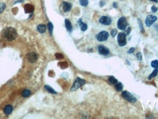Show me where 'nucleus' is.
<instances>
[{
	"instance_id": "obj_1",
	"label": "nucleus",
	"mask_w": 158,
	"mask_h": 119,
	"mask_svg": "<svg viewBox=\"0 0 158 119\" xmlns=\"http://www.w3.org/2000/svg\"><path fill=\"white\" fill-rule=\"evenodd\" d=\"M3 36L5 39H7L8 41H12L15 40L17 37V32L16 30L12 27H7L4 29Z\"/></svg>"
},
{
	"instance_id": "obj_2",
	"label": "nucleus",
	"mask_w": 158,
	"mask_h": 119,
	"mask_svg": "<svg viewBox=\"0 0 158 119\" xmlns=\"http://www.w3.org/2000/svg\"><path fill=\"white\" fill-rule=\"evenodd\" d=\"M86 83V81L83 79H81L80 78H77L73 83V86L71 88V91H74L75 90H77L78 88H79L80 87H81L82 85H84Z\"/></svg>"
},
{
	"instance_id": "obj_3",
	"label": "nucleus",
	"mask_w": 158,
	"mask_h": 119,
	"mask_svg": "<svg viewBox=\"0 0 158 119\" xmlns=\"http://www.w3.org/2000/svg\"><path fill=\"white\" fill-rule=\"evenodd\" d=\"M122 96L126 99V100L129 101V102H130L134 103V102H135L137 101L136 98H135L133 94H131L130 92H128V91H123L122 94Z\"/></svg>"
},
{
	"instance_id": "obj_4",
	"label": "nucleus",
	"mask_w": 158,
	"mask_h": 119,
	"mask_svg": "<svg viewBox=\"0 0 158 119\" xmlns=\"http://www.w3.org/2000/svg\"><path fill=\"white\" fill-rule=\"evenodd\" d=\"M117 40H118V43L119 45V46H124L126 45L127 43V40H126V35L125 33H123V32H121L118 35V38H117Z\"/></svg>"
},
{
	"instance_id": "obj_5",
	"label": "nucleus",
	"mask_w": 158,
	"mask_h": 119,
	"mask_svg": "<svg viewBox=\"0 0 158 119\" xmlns=\"http://www.w3.org/2000/svg\"><path fill=\"white\" fill-rule=\"evenodd\" d=\"M127 26V20L124 17H122L119 19L118 21V23H117V26L119 29L121 30H125L126 29V27Z\"/></svg>"
},
{
	"instance_id": "obj_6",
	"label": "nucleus",
	"mask_w": 158,
	"mask_h": 119,
	"mask_svg": "<svg viewBox=\"0 0 158 119\" xmlns=\"http://www.w3.org/2000/svg\"><path fill=\"white\" fill-rule=\"evenodd\" d=\"M108 36H109V35H108V33L107 32L103 31V32H100L97 35L96 38H97V40L98 41L103 42V41H105L108 38Z\"/></svg>"
},
{
	"instance_id": "obj_7",
	"label": "nucleus",
	"mask_w": 158,
	"mask_h": 119,
	"mask_svg": "<svg viewBox=\"0 0 158 119\" xmlns=\"http://www.w3.org/2000/svg\"><path fill=\"white\" fill-rule=\"evenodd\" d=\"M157 17L156 16H155V15H148L147 17H146V21H145V23H146V25L147 26H151L153 23L155 22V21H157Z\"/></svg>"
},
{
	"instance_id": "obj_8",
	"label": "nucleus",
	"mask_w": 158,
	"mask_h": 119,
	"mask_svg": "<svg viewBox=\"0 0 158 119\" xmlns=\"http://www.w3.org/2000/svg\"><path fill=\"white\" fill-rule=\"evenodd\" d=\"M27 59L29 60V62L34 63L35 62L37 59V55L35 52H30L27 54Z\"/></svg>"
},
{
	"instance_id": "obj_9",
	"label": "nucleus",
	"mask_w": 158,
	"mask_h": 119,
	"mask_svg": "<svg viewBox=\"0 0 158 119\" xmlns=\"http://www.w3.org/2000/svg\"><path fill=\"white\" fill-rule=\"evenodd\" d=\"M100 23L105 26H108L111 24V19L108 16H103L100 18Z\"/></svg>"
},
{
	"instance_id": "obj_10",
	"label": "nucleus",
	"mask_w": 158,
	"mask_h": 119,
	"mask_svg": "<svg viewBox=\"0 0 158 119\" xmlns=\"http://www.w3.org/2000/svg\"><path fill=\"white\" fill-rule=\"evenodd\" d=\"M98 51L100 54L103 55V56H107L110 53L109 50L105 47H104L103 45H99L98 46Z\"/></svg>"
},
{
	"instance_id": "obj_11",
	"label": "nucleus",
	"mask_w": 158,
	"mask_h": 119,
	"mask_svg": "<svg viewBox=\"0 0 158 119\" xmlns=\"http://www.w3.org/2000/svg\"><path fill=\"white\" fill-rule=\"evenodd\" d=\"M62 7H63V10L64 12H68L70 10L71 7H72V4L69 2L67 1H63L62 3Z\"/></svg>"
},
{
	"instance_id": "obj_12",
	"label": "nucleus",
	"mask_w": 158,
	"mask_h": 119,
	"mask_svg": "<svg viewBox=\"0 0 158 119\" xmlns=\"http://www.w3.org/2000/svg\"><path fill=\"white\" fill-rule=\"evenodd\" d=\"M24 10L26 13H31L34 11V7L32 4H26L24 6Z\"/></svg>"
},
{
	"instance_id": "obj_13",
	"label": "nucleus",
	"mask_w": 158,
	"mask_h": 119,
	"mask_svg": "<svg viewBox=\"0 0 158 119\" xmlns=\"http://www.w3.org/2000/svg\"><path fill=\"white\" fill-rule=\"evenodd\" d=\"M12 107L11 105H7L4 108V113L6 115H9L12 113Z\"/></svg>"
},
{
	"instance_id": "obj_14",
	"label": "nucleus",
	"mask_w": 158,
	"mask_h": 119,
	"mask_svg": "<svg viewBox=\"0 0 158 119\" xmlns=\"http://www.w3.org/2000/svg\"><path fill=\"white\" fill-rule=\"evenodd\" d=\"M65 27L67 29V31H69V32H71L72 31L73 26H72V24L70 23V21L68 19H66L65 20Z\"/></svg>"
},
{
	"instance_id": "obj_15",
	"label": "nucleus",
	"mask_w": 158,
	"mask_h": 119,
	"mask_svg": "<svg viewBox=\"0 0 158 119\" xmlns=\"http://www.w3.org/2000/svg\"><path fill=\"white\" fill-rule=\"evenodd\" d=\"M37 30L40 33H45L46 31V27L43 24H40L37 26Z\"/></svg>"
},
{
	"instance_id": "obj_16",
	"label": "nucleus",
	"mask_w": 158,
	"mask_h": 119,
	"mask_svg": "<svg viewBox=\"0 0 158 119\" xmlns=\"http://www.w3.org/2000/svg\"><path fill=\"white\" fill-rule=\"evenodd\" d=\"M79 26H80V28L82 31H86L87 29V25L84 23H83L81 21V20H79Z\"/></svg>"
},
{
	"instance_id": "obj_17",
	"label": "nucleus",
	"mask_w": 158,
	"mask_h": 119,
	"mask_svg": "<svg viewBox=\"0 0 158 119\" xmlns=\"http://www.w3.org/2000/svg\"><path fill=\"white\" fill-rule=\"evenodd\" d=\"M158 68H155V70H154V71L152 72V73H151V75L149 76V78H148V79L149 80H151L152 78H153L154 77H155L157 75H158Z\"/></svg>"
},
{
	"instance_id": "obj_18",
	"label": "nucleus",
	"mask_w": 158,
	"mask_h": 119,
	"mask_svg": "<svg viewBox=\"0 0 158 119\" xmlns=\"http://www.w3.org/2000/svg\"><path fill=\"white\" fill-rule=\"evenodd\" d=\"M108 81H109V83L110 84H112V85H115V84H116L118 83V80L114 78V77H113V76H110L109 77V79H108Z\"/></svg>"
},
{
	"instance_id": "obj_19",
	"label": "nucleus",
	"mask_w": 158,
	"mask_h": 119,
	"mask_svg": "<svg viewBox=\"0 0 158 119\" xmlns=\"http://www.w3.org/2000/svg\"><path fill=\"white\" fill-rule=\"evenodd\" d=\"M45 88H46V90L49 92V93H51V94H56V92L51 87V86H49V85H45Z\"/></svg>"
},
{
	"instance_id": "obj_20",
	"label": "nucleus",
	"mask_w": 158,
	"mask_h": 119,
	"mask_svg": "<svg viewBox=\"0 0 158 119\" xmlns=\"http://www.w3.org/2000/svg\"><path fill=\"white\" fill-rule=\"evenodd\" d=\"M115 88H116V91H121L122 90V88H123V85L122 83H117L116 84H115Z\"/></svg>"
},
{
	"instance_id": "obj_21",
	"label": "nucleus",
	"mask_w": 158,
	"mask_h": 119,
	"mask_svg": "<svg viewBox=\"0 0 158 119\" xmlns=\"http://www.w3.org/2000/svg\"><path fill=\"white\" fill-rule=\"evenodd\" d=\"M30 94H31V91L29 90H24L22 92V96H24V97H27Z\"/></svg>"
},
{
	"instance_id": "obj_22",
	"label": "nucleus",
	"mask_w": 158,
	"mask_h": 119,
	"mask_svg": "<svg viewBox=\"0 0 158 119\" xmlns=\"http://www.w3.org/2000/svg\"><path fill=\"white\" fill-rule=\"evenodd\" d=\"M151 66L153 67V68H158V60H155L152 62L151 64Z\"/></svg>"
},
{
	"instance_id": "obj_23",
	"label": "nucleus",
	"mask_w": 158,
	"mask_h": 119,
	"mask_svg": "<svg viewBox=\"0 0 158 119\" xmlns=\"http://www.w3.org/2000/svg\"><path fill=\"white\" fill-rule=\"evenodd\" d=\"M48 29H49V32H50L51 34H52V32H53V26L52 23L49 22V24H48Z\"/></svg>"
},
{
	"instance_id": "obj_24",
	"label": "nucleus",
	"mask_w": 158,
	"mask_h": 119,
	"mask_svg": "<svg viewBox=\"0 0 158 119\" xmlns=\"http://www.w3.org/2000/svg\"><path fill=\"white\" fill-rule=\"evenodd\" d=\"M6 7V4L4 3H0V13L4 11V10Z\"/></svg>"
},
{
	"instance_id": "obj_25",
	"label": "nucleus",
	"mask_w": 158,
	"mask_h": 119,
	"mask_svg": "<svg viewBox=\"0 0 158 119\" xmlns=\"http://www.w3.org/2000/svg\"><path fill=\"white\" fill-rule=\"evenodd\" d=\"M138 24H139V26H140V29L142 32H144V26H143V24H142V22L141 21L140 19H138Z\"/></svg>"
},
{
	"instance_id": "obj_26",
	"label": "nucleus",
	"mask_w": 158,
	"mask_h": 119,
	"mask_svg": "<svg viewBox=\"0 0 158 119\" xmlns=\"http://www.w3.org/2000/svg\"><path fill=\"white\" fill-rule=\"evenodd\" d=\"M80 4L84 6V7H86L87 6L88 4V0H80Z\"/></svg>"
},
{
	"instance_id": "obj_27",
	"label": "nucleus",
	"mask_w": 158,
	"mask_h": 119,
	"mask_svg": "<svg viewBox=\"0 0 158 119\" xmlns=\"http://www.w3.org/2000/svg\"><path fill=\"white\" fill-rule=\"evenodd\" d=\"M59 65H60V67H61V68H66V67H67V62L59 63Z\"/></svg>"
},
{
	"instance_id": "obj_28",
	"label": "nucleus",
	"mask_w": 158,
	"mask_h": 119,
	"mask_svg": "<svg viewBox=\"0 0 158 119\" xmlns=\"http://www.w3.org/2000/svg\"><path fill=\"white\" fill-rule=\"evenodd\" d=\"M136 56H137L138 59L139 60V61H141V60H142V55H141V53L140 52H138V53H137Z\"/></svg>"
},
{
	"instance_id": "obj_29",
	"label": "nucleus",
	"mask_w": 158,
	"mask_h": 119,
	"mask_svg": "<svg viewBox=\"0 0 158 119\" xmlns=\"http://www.w3.org/2000/svg\"><path fill=\"white\" fill-rule=\"evenodd\" d=\"M116 33H117V31H116V29H113L112 31H111V32H110V35L111 36L113 37H114L116 35Z\"/></svg>"
},
{
	"instance_id": "obj_30",
	"label": "nucleus",
	"mask_w": 158,
	"mask_h": 119,
	"mask_svg": "<svg viewBox=\"0 0 158 119\" xmlns=\"http://www.w3.org/2000/svg\"><path fill=\"white\" fill-rule=\"evenodd\" d=\"M56 59H63L64 58V56L60 54V53H56Z\"/></svg>"
},
{
	"instance_id": "obj_31",
	"label": "nucleus",
	"mask_w": 158,
	"mask_h": 119,
	"mask_svg": "<svg viewBox=\"0 0 158 119\" xmlns=\"http://www.w3.org/2000/svg\"><path fill=\"white\" fill-rule=\"evenodd\" d=\"M157 11H158V7H155V6H152V12H156Z\"/></svg>"
},
{
	"instance_id": "obj_32",
	"label": "nucleus",
	"mask_w": 158,
	"mask_h": 119,
	"mask_svg": "<svg viewBox=\"0 0 158 119\" xmlns=\"http://www.w3.org/2000/svg\"><path fill=\"white\" fill-rule=\"evenodd\" d=\"M134 51H135V48H130L128 51H127V53L128 54H130V53H133Z\"/></svg>"
},
{
	"instance_id": "obj_33",
	"label": "nucleus",
	"mask_w": 158,
	"mask_h": 119,
	"mask_svg": "<svg viewBox=\"0 0 158 119\" xmlns=\"http://www.w3.org/2000/svg\"><path fill=\"white\" fill-rule=\"evenodd\" d=\"M130 31H131V29L129 27L128 29H127V32H126V33H125V35H129L130 34Z\"/></svg>"
},
{
	"instance_id": "obj_34",
	"label": "nucleus",
	"mask_w": 158,
	"mask_h": 119,
	"mask_svg": "<svg viewBox=\"0 0 158 119\" xmlns=\"http://www.w3.org/2000/svg\"><path fill=\"white\" fill-rule=\"evenodd\" d=\"M150 1H154V2H158V0H150Z\"/></svg>"
},
{
	"instance_id": "obj_35",
	"label": "nucleus",
	"mask_w": 158,
	"mask_h": 119,
	"mask_svg": "<svg viewBox=\"0 0 158 119\" xmlns=\"http://www.w3.org/2000/svg\"><path fill=\"white\" fill-rule=\"evenodd\" d=\"M114 7H117V6H116V3H114Z\"/></svg>"
}]
</instances>
